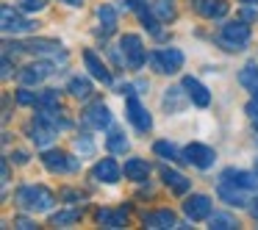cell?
I'll return each instance as SVG.
<instances>
[{"mask_svg":"<svg viewBox=\"0 0 258 230\" xmlns=\"http://www.w3.org/2000/svg\"><path fill=\"white\" fill-rule=\"evenodd\" d=\"M17 205L28 213H45L56 205V197L45 186H23L17 191Z\"/></svg>","mask_w":258,"mask_h":230,"instance_id":"obj_1","label":"cell"},{"mask_svg":"<svg viewBox=\"0 0 258 230\" xmlns=\"http://www.w3.org/2000/svg\"><path fill=\"white\" fill-rule=\"evenodd\" d=\"M250 25L244 23H225L222 31H219L217 42L225 47V50H244L250 45Z\"/></svg>","mask_w":258,"mask_h":230,"instance_id":"obj_2","label":"cell"},{"mask_svg":"<svg viewBox=\"0 0 258 230\" xmlns=\"http://www.w3.org/2000/svg\"><path fill=\"white\" fill-rule=\"evenodd\" d=\"M119 56H122V64L128 69H142L145 67V45H142V36L136 34H125L122 39H119Z\"/></svg>","mask_w":258,"mask_h":230,"instance_id":"obj_3","label":"cell"},{"mask_svg":"<svg viewBox=\"0 0 258 230\" xmlns=\"http://www.w3.org/2000/svg\"><path fill=\"white\" fill-rule=\"evenodd\" d=\"M147 61H150V67L156 69V72L172 75V72H178V69L183 67V53H180L178 47H164V50L150 53Z\"/></svg>","mask_w":258,"mask_h":230,"instance_id":"obj_4","label":"cell"},{"mask_svg":"<svg viewBox=\"0 0 258 230\" xmlns=\"http://www.w3.org/2000/svg\"><path fill=\"white\" fill-rule=\"evenodd\" d=\"M42 164H45L47 172H56V175H67V172H75V169L81 167L75 158H70L67 152L61 150H47L45 156H42Z\"/></svg>","mask_w":258,"mask_h":230,"instance_id":"obj_5","label":"cell"},{"mask_svg":"<svg viewBox=\"0 0 258 230\" xmlns=\"http://www.w3.org/2000/svg\"><path fill=\"white\" fill-rule=\"evenodd\" d=\"M217 194H219V200H222V202H228V205H233V208H244V205H250V202H252L250 197H247V189H241V186L230 183V180H225V178H219Z\"/></svg>","mask_w":258,"mask_h":230,"instance_id":"obj_6","label":"cell"},{"mask_svg":"<svg viewBox=\"0 0 258 230\" xmlns=\"http://www.w3.org/2000/svg\"><path fill=\"white\" fill-rule=\"evenodd\" d=\"M0 20H3V34H28V31H34V23L25 20L20 12H14L12 6H3Z\"/></svg>","mask_w":258,"mask_h":230,"instance_id":"obj_7","label":"cell"},{"mask_svg":"<svg viewBox=\"0 0 258 230\" xmlns=\"http://www.w3.org/2000/svg\"><path fill=\"white\" fill-rule=\"evenodd\" d=\"M125 114H128V119L134 122V128L142 130V133H147V130L153 128V117L147 114V108L142 106V103L136 100L134 95H128V103H125Z\"/></svg>","mask_w":258,"mask_h":230,"instance_id":"obj_8","label":"cell"},{"mask_svg":"<svg viewBox=\"0 0 258 230\" xmlns=\"http://www.w3.org/2000/svg\"><path fill=\"white\" fill-rule=\"evenodd\" d=\"M183 213L191 219V222H203V219H208L211 216V197L191 194L189 200L183 202Z\"/></svg>","mask_w":258,"mask_h":230,"instance_id":"obj_9","label":"cell"},{"mask_svg":"<svg viewBox=\"0 0 258 230\" xmlns=\"http://www.w3.org/2000/svg\"><path fill=\"white\" fill-rule=\"evenodd\" d=\"M183 156H186V161L195 164L197 169H211L214 161H217V152H214L211 147H206V144H197V141L186 147Z\"/></svg>","mask_w":258,"mask_h":230,"instance_id":"obj_10","label":"cell"},{"mask_svg":"<svg viewBox=\"0 0 258 230\" xmlns=\"http://www.w3.org/2000/svg\"><path fill=\"white\" fill-rule=\"evenodd\" d=\"M56 69H53L50 61H36V64H28V67H23V72H20V84L23 86H36L42 84V81L47 78V75H53Z\"/></svg>","mask_w":258,"mask_h":230,"instance_id":"obj_11","label":"cell"},{"mask_svg":"<svg viewBox=\"0 0 258 230\" xmlns=\"http://www.w3.org/2000/svg\"><path fill=\"white\" fill-rule=\"evenodd\" d=\"M84 122L89 125V128H95V130H103V128L111 125V111H108L106 103L97 100V103H92V106L84 111Z\"/></svg>","mask_w":258,"mask_h":230,"instance_id":"obj_12","label":"cell"},{"mask_svg":"<svg viewBox=\"0 0 258 230\" xmlns=\"http://www.w3.org/2000/svg\"><path fill=\"white\" fill-rule=\"evenodd\" d=\"M191 9L206 20H222L228 14V3L225 0H191Z\"/></svg>","mask_w":258,"mask_h":230,"instance_id":"obj_13","label":"cell"},{"mask_svg":"<svg viewBox=\"0 0 258 230\" xmlns=\"http://www.w3.org/2000/svg\"><path fill=\"white\" fill-rule=\"evenodd\" d=\"M53 139H56V128H53L50 122H45L42 117H36L34 122H31V141H34L36 147H50Z\"/></svg>","mask_w":258,"mask_h":230,"instance_id":"obj_14","label":"cell"},{"mask_svg":"<svg viewBox=\"0 0 258 230\" xmlns=\"http://www.w3.org/2000/svg\"><path fill=\"white\" fill-rule=\"evenodd\" d=\"M186 89V97H189L195 106H200V108H208V103H211V95H208V89L200 84L197 78H191V75H186L183 78V84H180Z\"/></svg>","mask_w":258,"mask_h":230,"instance_id":"obj_15","label":"cell"},{"mask_svg":"<svg viewBox=\"0 0 258 230\" xmlns=\"http://www.w3.org/2000/svg\"><path fill=\"white\" fill-rule=\"evenodd\" d=\"M145 227H150V230H167V227H180V224H178V216H175L169 208H164V211L145 213Z\"/></svg>","mask_w":258,"mask_h":230,"instance_id":"obj_16","label":"cell"},{"mask_svg":"<svg viewBox=\"0 0 258 230\" xmlns=\"http://www.w3.org/2000/svg\"><path fill=\"white\" fill-rule=\"evenodd\" d=\"M92 175H95V180H100V183H117L119 175H122V169L117 167V161H114V158H103V161L95 164Z\"/></svg>","mask_w":258,"mask_h":230,"instance_id":"obj_17","label":"cell"},{"mask_svg":"<svg viewBox=\"0 0 258 230\" xmlns=\"http://www.w3.org/2000/svg\"><path fill=\"white\" fill-rule=\"evenodd\" d=\"M84 64H86V69H89L92 78H97L100 84H111V72H108V67L97 58L95 50H84Z\"/></svg>","mask_w":258,"mask_h":230,"instance_id":"obj_18","label":"cell"},{"mask_svg":"<svg viewBox=\"0 0 258 230\" xmlns=\"http://www.w3.org/2000/svg\"><path fill=\"white\" fill-rule=\"evenodd\" d=\"M219 178L230 180V183L241 186V189H247V191H258V175H250V172H244V169H225Z\"/></svg>","mask_w":258,"mask_h":230,"instance_id":"obj_19","label":"cell"},{"mask_svg":"<svg viewBox=\"0 0 258 230\" xmlns=\"http://www.w3.org/2000/svg\"><path fill=\"white\" fill-rule=\"evenodd\" d=\"M122 175L128 180H134V183H142V180H147V175H150V164L145 161V158H128L122 167Z\"/></svg>","mask_w":258,"mask_h":230,"instance_id":"obj_20","label":"cell"},{"mask_svg":"<svg viewBox=\"0 0 258 230\" xmlns=\"http://www.w3.org/2000/svg\"><path fill=\"white\" fill-rule=\"evenodd\" d=\"M161 180L175 191V194H186V191L191 189V180L186 178V175H180V172H175V169H169V167L161 169Z\"/></svg>","mask_w":258,"mask_h":230,"instance_id":"obj_21","label":"cell"},{"mask_svg":"<svg viewBox=\"0 0 258 230\" xmlns=\"http://www.w3.org/2000/svg\"><path fill=\"white\" fill-rule=\"evenodd\" d=\"M97 222H100L103 227H125V222H128V211H111V208H103V211H97Z\"/></svg>","mask_w":258,"mask_h":230,"instance_id":"obj_22","label":"cell"},{"mask_svg":"<svg viewBox=\"0 0 258 230\" xmlns=\"http://www.w3.org/2000/svg\"><path fill=\"white\" fill-rule=\"evenodd\" d=\"M97 17H100L103 34H114V31H117V12H114V6L103 3V6L97 9Z\"/></svg>","mask_w":258,"mask_h":230,"instance_id":"obj_23","label":"cell"},{"mask_svg":"<svg viewBox=\"0 0 258 230\" xmlns=\"http://www.w3.org/2000/svg\"><path fill=\"white\" fill-rule=\"evenodd\" d=\"M239 84L244 86L247 92H255L258 89V64H244V67H241Z\"/></svg>","mask_w":258,"mask_h":230,"instance_id":"obj_24","label":"cell"},{"mask_svg":"<svg viewBox=\"0 0 258 230\" xmlns=\"http://www.w3.org/2000/svg\"><path fill=\"white\" fill-rule=\"evenodd\" d=\"M58 42H50V39H34V42H25L23 50L28 53H58Z\"/></svg>","mask_w":258,"mask_h":230,"instance_id":"obj_25","label":"cell"},{"mask_svg":"<svg viewBox=\"0 0 258 230\" xmlns=\"http://www.w3.org/2000/svg\"><path fill=\"white\" fill-rule=\"evenodd\" d=\"M78 216H81V211H78V208H67V211L53 213V216H50V224H56V227H67V224L78 222Z\"/></svg>","mask_w":258,"mask_h":230,"instance_id":"obj_26","label":"cell"},{"mask_svg":"<svg viewBox=\"0 0 258 230\" xmlns=\"http://www.w3.org/2000/svg\"><path fill=\"white\" fill-rule=\"evenodd\" d=\"M236 219L233 216H228V213H211V216H208V227L211 230H233L236 227Z\"/></svg>","mask_w":258,"mask_h":230,"instance_id":"obj_27","label":"cell"},{"mask_svg":"<svg viewBox=\"0 0 258 230\" xmlns=\"http://www.w3.org/2000/svg\"><path fill=\"white\" fill-rule=\"evenodd\" d=\"M153 152H156V156H161L164 161H180V156H178V150H175V144H169V141H156V144H153Z\"/></svg>","mask_w":258,"mask_h":230,"instance_id":"obj_28","label":"cell"},{"mask_svg":"<svg viewBox=\"0 0 258 230\" xmlns=\"http://www.w3.org/2000/svg\"><path fill=\"white\" fill-rule=\"evenodd\" d=\"M106 141H108V150H111V152H125V150H128V139H125V133L119 128H114L111 133H108Z\"/></svg>","mask_w":258,"mask_h":230,"instance_id":"obj_29","label":"cell"},{"mask_svg":"<svg viewBox=\"0 0 258 230\" xmlns=\"http://www.w3.org/2000/svg\"><path fill=\"white\" fill-rule=\"evenodd\" d=\"M70 92H73V95L78 97V100H86V97L92 95V84H89L86 78H81V75H78V78L70 81Z\"/></svg>","mask_w":258,"mask_h":230,"instance_id":"obj_30","label":"cell"},{"mask_svg":"<svg viewBox=\"0 0 258 230\" xmlns=\"http://www.w3.org/2000/svg\"><path fill=\"white\" fill-rule=\"evenodd\" d=\"M156 9H147V3L139 9V17H142V23H145V28L150 31V34H156V36H161V31H158V20H156Z\"/></svg>","mask_w":258,"mask_h":230,"instance_id":"obj_31","label":"cell"},{"mask_svg":"<svg viewBox=\"0 0 258 230\" xmlns=\"http://www.w3.org/2000/svg\"><path fill=\"white\" fill-rule=\"evenodd\" d=\"M180 95H186L183 86H180V89H167V95H164V106L172 108V111H180V108H183V97Z\"/></svg>","mask_w":258,"mask_h":230,"instance_id":"obj_32","label":"cell"},{"mask_svg":"<svg viewBox=\"0 0 258 230\" xmlns=\"http://www.w3.org/2000/svg\"><path fill=\"white\" fill-rule=\"evenodd\" d=\"M36 108H45V111H50V108H61L58 106V92H53V89H47V92H42L39 95V100H36Z\"/></svg>","mask_w":258,"mask_h":230,"instance_id":"obj_33","label":"cell"},{"mask_svg":"<svg viewBox=\"0 0 258 230\" xmlns=\"http://www.w3.org/2000/svg\"><path fill=\"white\" fill-rule=\"evenodd\" d=\"M75 150L81 152V156H95V141H92V136H78L75 139Z\"/></svg>","mask_w":258,"mask_h":230,"instance_id":"obj_34","label":"cell"},{"mask_svg":"<svg viewBox=\"0 0 258 230\" xmlns=\"http://www.w3.org/2000/svg\"><path fill=\"white\" fill-rule=\"evenodd\" d=\"M153 9H156L158 20H164V23H169V20H175V9L169 6V3H153Z\"/></svg>","mask_w":258,"mask_h":230,"instance_id":"obj_35","label":"cell"},{"mask_svg":"<svg viewBox=\"0 0 258 230\" xmlns=\"http://www.w3.org/2000/svg\"><path fill=\"white\" fill-rule=\"evenodd\" d=\"M17 6H20V12H28V14H34V12H42V9L47 6V3H45V0H20Z\"/></svg>","mask_w":258,"mask_h":230,"instance_id":"obj_36","label":"cell"},{"mask_svg":"<svg viewBox=\"0 0 258 230\" xmlns=\"http://www.w3.org/2000/svg\"><path fill=\"white\" fill-rule=\"evenodd\" d=\"M36 100H39L36 92H28V89H20L17 92V103H20V106H36Z\"/></svg>","mask_w":258,"mask_h":230,"instance_id":"obj_37","label":"cell"},{"mask_svg":"<svg viewBox=\"0 0 258 230\" xmlns=\"http://www.w3.org/2000/svg\"><path fill=\"white\" fill-rule=\"evenodd\" d=\"M247 114H250V119H252V125H255V130H258V100H252V103H247V108H244Z\"/></svg>","mask_w":258,"mask_h":230,"instance_id":"obj_38","label":"cell"},{"mask_svg":"<svg viewBox=\"0 0 258 230\" xmlns=\"http://www.w3.org/2000/svg\"><path fill=\"white\" fill-rule=\"evenodd\" d=\"M14 227H23V230H31V227H36V224L31 222V219H25V216H17V219H14Z\"/></svg>","mask_w":258,"mask_h":230,"instance_id":"obj_39","label":"cell"},{"mask_svg":"<svg viewBox=\"0 0 258 230\" xmlns=\"http://www.w3.org/2000/svg\"><path fill=\"white\" fill-rule=\"evenodd\" d=\"M142 6H145V0H125V9H131V12H139Z\"/></svg>","mask_w":258,"mask_h":230,"instance_id":"obj_40","label":"cell"},{"mask_svg":"<svg viewBox=\"0 0 258 230\" xmlns=\"http://www.w3.org/2000/svg\"><path fill=\"white\" fill-rule=\"evenodd\" d=\"M12 75V61H9V56H3V78H9Z\"/></svg>","mask_w":258,"mask_h":230,"instance_id":"obj_41","label":"cell"},{"mask_svg":"<svg viewBox=\"0 0 258 230\" xmlns=\"http://www.w3.org/2000/svg\"><path fill=\"white\" fill-rule=\"evenodd\" d=\"M250 213H252V216H255V219H258V194H255V197H252V205H250Z\"/></svg>","mask_w":258,"mask_h":230,"instance_id":"obj_42","label":"cell"},{"mask_svg":"<svg viewBox=\"0 0 258 230\" xmlns=\"http://www.w3.org/2000/svg\"><path fill=\"white\" fill-rule=\"evenodd\" d=\"M61 3H67V6H84V0H61Z\"/></svg>","mask_w":258,"mask_h":230,"instance_id":"obj_43","label":"cell"},{"mask_svg":"<svg viewBox=\"0 0 258 230\" xmlns=\"http://www.w3.org/2000/svg\"><path fill=\"white\" fill-rule=\"evenodd\" d=\"M25 161H28V156H25V152L20 150V152H17V164H25Z\"/></svg>","mask_w":258,"mask_h":230,"instance_id":"obj_44","label":"cell"},{"mask_svg":"<svg viewBox=\"0 0 258 230\" xmlns=\"http://www.w3.org/2000/svg\"><path fill=\"white\" fill-rule=\"evenodd\" d=\"M239 3H244V6H258V0H239Z\"/></svg>","mask_w":258,"mask_h":230,"instance_id":"obj_45","label":"cell"},{"mask_svg":"<svg viewBox=\"0 0 258 230\" xmlns=\"http://www.w3.org/2000/svg\"><path fill=\"white\" fill-rule=\"evenodd\" d=\"M252 97H255V100H258V89H255V92H252Z\"/></svg>","mask_w":258,"mask_h":230,"instance_id":"obj_46","label":"cell"},{"mask_svg":"<svg viewBox=\"0 0 258 230\" xmlns=\"http://www.w3.org/2000/svg\"><path fill=\"white\" fill-rule=\"evenodd\" d=\"M255 169H258V161H255Z\"/></svg>","mask_w":258,"mask_h":230,"instance_id":"obj_47","label":"cell"}]
</instances>
